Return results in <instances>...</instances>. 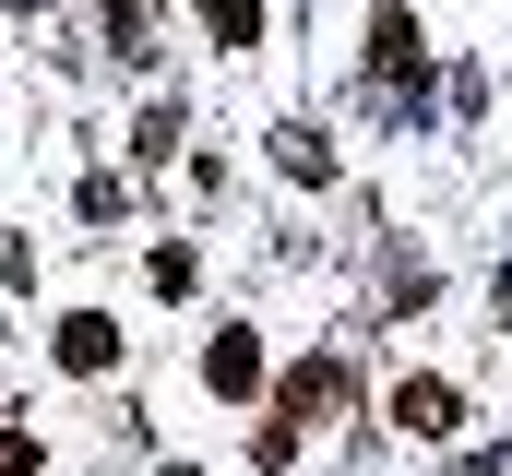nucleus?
Instances as JSON below:
<instances>
[{
    "label": "nucleus",
    "mask_w": 512,
    "mask_h": 476,
    "mask_svg": "<svg viewBox=\"0 0 512 476\" xmlns=\"http://www.w3.org/2000/svg\"><path fill=\"white\" fill-rule=\"evenodd\" d=\"M453 417H465L453 381H405V393H393V429H417V441H453Z\"/></svg>",
    "instance_id": "nucleus-1"
},
{
    "label": "nucleus",
    "mask_w": 512,
    "mask_h": 476,
    "mask_svg": "<svg viewBox=\"0 0 512 476\" xmlns=\"http://www.w3.org/2000/svg\"><path fill=\"white\" fill-rule=\"evenodd\" d=\"M108 357H120V322H96V310H72V322H60V369H84V381H96Z\"/></svg>",
    "instance_id": "nucleus-2"
},
{
    "label": "nucleus",
    "mask_w": 512,
    "mask_h": 476,
    "mask_svg": "<svg viewBox=\"0 0 512 476\" xmlns=\"http://www.w3.org/2000/svg\"><path fill=\"white\" fill-rule=\"evenodd\" d=\"M203 381H215V393H262V346L251 334H215V346H203Z\"/></svg>",
    "instance_id": "nucleus-3"
},
{
    "label": "nucleus",
    "mask_w": 512,
    "mask_h": 476,
    "mask_svg": "<svg viewBox=\"0 0 512 476\" xmlns=\"http://www.w3.org/2000/svg\"><path fill=\"white\" fill-rule=\"evenodd\" d=\"M203 24H215V48H251V36H262V0H203Z\"/></svg>",
    "instance_id": "nucleus-4"
},
{
    "label": "nucleus",
    "mask_w": 512,
    "mask_h": 476,
    "mask_svg": "<svg viewBox=\"0 0 512 476\" xmlns=\"http://www.w3.org/2000/svg\"><path fill=\"white\" fill-rule=\"evenodd\" d=\"M370 60H382V72H405V60H417V24H405V12H382V24H370Z\"/></svg>",
    "instance_id": "nucleus-5"
},
{
    "label": "nucleus",
    "mask_w": 512,
    "mask_h": 476,
    "mask_svg": "<svg viewBox=\"0 0 512 476\" xmlns=\"http://www.w3.org/2000/svg\"><path fill=\"white\" fill-rule=\"evenodd\" d=\"M36 465V441H12V429H0V476H24Z\"/></svg>",
    "instance_id": "nucleus-6"
}]
</instances>
